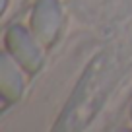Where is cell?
I'll list each match as a JSON object with an SVG mask.
<instances>
[{
    "label": "cell",
    "mask_w": 132,
    "mask_h": 132,
    "mask_svg": "<svg viewBox=\"0 0 132 132\" xmlns=\"http://www.w3.org/2000/svg\"><path fill=\"white\" fill-rule=\"evenodd\" d=\"M60 23H62V14L58 0H37L35 2L29 27L43 45H51L56 39L58 31H60Z\"/></svg>",
    "instance_id": "obj_2"
},
{
    "label": "cell",
    "mask_w": 132,
    "mask_h": 132,
    "mask_svg": "<svg viewBox=\"0 0 132 132\" xmlns=\"http://www.w3.org/2000/svg\"><path fill=\"white\" fill-rule=\"evenodd\" d=\"M39 39L21 25H14L6 31V53L29 74H35L43 66V51L37 45Z\"/></svg>",
    "instance_id": "obj_1"
},
{
    "label": "cell",
    "mask_w": 132,
    "mask_h": 132,
    "mask_svg": "<svg viewBox=\"0 0 132 132\" xmlns=\"http://www.w3.org/2000/svg\"><path fill=\"white\" fill-rule=\"evenodd\" d=\"M0 93L6 103L20 99L23 91V78L18 70V62L8 53L0 54Z\"/></svg>",
    "instance_id": "obj_3"
}]
</instances>
